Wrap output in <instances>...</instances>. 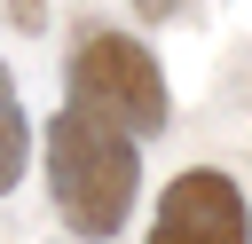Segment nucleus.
<instances>
[{
  "instance_id": "2",
  "label": "nucleus",
  "mask_w": 252,
  "mask_h": 244,
  "mask_svg": "<svg viewBox=\"0 0 252 244\" xmlns=\"http://www.w3.org/2000/svg\"><path fill=\"white\" fill-rule=\"evenodd\" d=\"M71 102H79L87 118L134 134V142H142V134H165V118H173V94H165L158 55H150L142 39H126V31L79 39V55H71Z\"/></svg>"
},
{
  "instance_id": "4",
  "label": "nucleus",
  "mask_w": 252,
  "mask_h": 244,
  "mask_svg": "<svg viewBox=\"0 0 252 244\" xmlns=\"http://www.w3.org/2000/svg\"><path fill=\"white\" fill-rule=\"evenodd\" d=\"M24 165H32V118H24L16 79H8V63H0V189H16Z\"/></svg>"
},
{
  "instance_id": "6",
  "label": "nucleus",
  "mask_w": 252,
  "mask_h": 244,
  "mask_svg": "<svg viewBox=\"0 0 252 244\" xmlns=\"http://www.w3.org/2000/svg\"><path fill=\"white\" fill-rule=\"evenodd\" d=\"M16 24H39V0H16Z\"/></svg>"
},
{
  "instance_id": "5",
  "label": "nucleus",
  "mask_w": 252,
  "mask_h": 244,
  "mask_svg": "<svg viewBox=\"0 0 252 244\" xmlns=\"http://www.w3.org/2000/svg\"><path fill=\"white\" fill-rule=\"evenodd\" d=\"M134 8H142V16H181L189 0H134Z\"/></svg>"
},
{
  "instance_id": "1",
  "label": "nucleus",
  "mask_w": 252,
  "mask_h": 244,
  "mask_svg": "<svg viewBox=\"0 0 252 244\" xmlns=\"http://www.w3.org/2000/svg\"><path fill=\"white\" fill-rule=\"evenodd\" d=\"M134 181H142V157H134V134L87 118L79 102L47 118V189H55V213L71 236L87 244H110L134 213Z\"/></svg>"
},
{
  "instance_id": "3",
  "label": "nucleus",
  "mask_w": 252,
  "mask_h": 244,
  "mask_svg": "<svg viewBox=\"0 0 252 244\" xmlns=\"http://www.w3.org/2000/svg\"><path fill=\"white\" fill-rule=\"evenodd\" d=\"M150 244H252V205L228 173L197 165V173H173L165 197H158V220H150Z\"/></svg>"
}]
</instances>
